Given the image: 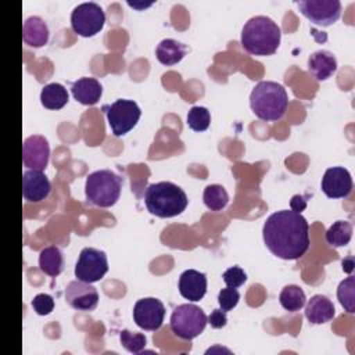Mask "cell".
Instances as JSON below:
<instances>
[{
    "label": "cell",
    "instance_id": "cell-1",
    "mask_svg": "<svg viewBox=\"0 0 355 355\" xmlns=\"http://www.w3.org/2000/svg\"><path fill=\"white\" fill-rule=\"evenodd\" d=\"M263 243L277 258L294 261L309 248V225L306 219L291 209L269 215L262 227Z\"/></svg>",
    "mask_w": 355,
    "mask_h": 355
},
{
    "label": "cell",
    "instance_id": "cell-2",
    "mask_svg": "<svg viewBox=\"0 0 355 355\" xmlns=\"http://www.w3.org/2000/svg\"><path fill=\"white\" fill-rule=\"evenodd\" d=\"M282 32L279 25L266 15L250 18L241 29V46L252 55H272L279 49Z\"/></svg>",
    "mask_w": 355,
    "mask_h": 355
},
{
    "label": "cell",
    "instance_id": "cell-3",
    "mask_svg": "<svg viewBox=\"0 0 355 355\" xmlns=\"http://www.w3.org/2000/svg\"><path fill=\"white\" fill-rule=\"evenodd\" d=\"M250 107L255 116L262 121H279L288 107L287 92L277 82L261 80L250 94Z\"/></svg>",
    "mask_w": 355,
    "mask_h": 355
},
{
    "label": "cell",
    "instance_id": "cell-4",
    "mask_svg": "<svg viewBox=\"0 0 355 355\" xmlns=\"http://www.w3.org/2000/svg\"><path fill=\"white\" fill-rule=\"evenodd\" d=\"M187 196L172 182L151 183L144 191V204L150 214L158 218L180 215L187 207Z\"/></svg>",
    "mask_w": 355,
    "mask_h": 355
},
{
    "label": "cell",
    "instance_id": "cell-5",
    "mask_svg": "<svg viewBox=\"0 0 355 355\" xmlns=\"http://www.w3.org/2000/svg\"><path fill=\"white\" fill-rule=\"evenodd\" d=\"M121 190L122 179L110 169L94 171L85 182L86 200L101 208L115 205L121 197Z\"/></svg>",
    "mask_w": 355,
    "mask_h": 355
},
{
    "label": "cell",
    "instance_id": "cell-6",
    "mask_svg": "<svg viewBox=\"0 0 355 355\" xmlns=\"http://www.w3.org/2000/svg\"><path fill=\"white\" fill-rule=\"evenodd\" d=\"M208 323L205 312L194 304L178 305L169 320L171 331L180 340H193L200 336Z\"/></svg>",
    "mask_w": 355,
    "mask_h": 355
},
{
    "label": "cell",
    "instance_id": "cell-7",
    "mask_svg": "<svg viewBox=\"0 0 355 355\" xmlns=\"http://www.w3.org/2000/svg\"><path fill=\"white\" fill-rule=\"evenodd\" d=\"M105 24V14L103 8L94 1L78 4L71 14V28L82 37H92L97 35Z\"/></svg>",
    "mask_w": 355,
    "mask_h": 355
},
{
    "label": "cell",
    "instance_id": "cell-8",
    "mask_svg": "<svg viewBox=\"0 0 355 355\" xmlns=\"http://www.w3.org/2000/svg\"><path fill=\"white\" fill-rule=\"evenodd\" d=\"M105 114L114 136L119 137L126 135L137 125L141 116V110L136 101L119 98L107 107Z\"/></svg>",
    "mask_w": 355,
    "mask_h": 355
},
{
    "label": "cell",
    "instance_id": "cell-9",
    "mask_svg": "<svg viewBox=\"0 0 355 355\" xmlns=\"http://www.w3.org/2000/svg\"><path fill=\"white\" fill-rule=\"evenodd\" d=\"M108 272V259L104 251L86 247L80 251L75 265V277L86 283L100 282Z\"/></svg>",
    "mask_w": 355,
    "mask_h": 355
},
{
    "label": "cell",
    "instance_id": "cell-10",
    "mask_svg": "<svg viewBox=\"0 0 355 355\" xmlns=\"http://www.w3.org/2000/svg\"><path fill=\"white\" fill-rule=\"evenodd\" d=\"M295 4L304 17L320 26L333 25L341 15V3L338 0H301L295 1Z\"/></svg>",
    "mask_w": 355,
    "mask_h": 355
},
{
    "label": "cell",
    "instance_id": "cell-11",
    "mask_svg": "<svg viewBox=\"0 0 355 355\" xmlns=\"http://www.w3.org/2000/svg\"><path fill=\"white\" fill-rule=\"evenodd\" d=\"M165 318L164 304L154 297L141 298L135 304L133 320L146 331H155L162 326Z\"/></svg>",
    "mask_w": 355,
    "mask_h": 355
},
{
    "label": "cell",
    "instance_id": "cell-12",
    "mask_svg": "<svg viewBox=\"0 0 355 355\" xmlns=\"http://www.w3.org/2000/svg\"><path fill=\"white\" fill-rule=\"evenodd\" d=\"M50 158V146L44 136L32 135L22 144V164L28 169H46Z\"/></svg>",
    "mask_w": 355,
    "mask_h": 355
},
{
    "label": "cell",
    "instance_id": "cell-13",
    "mask_svg": "<svg viewBox=\"0 0 355 355\" xmlns=\"http://www.w3.org/2000/svg\"><path fill=\"white\" fill-rule=\"evenodd\" d=\"M320 186L329 198H347L352 191V178L348 169L333 166L326 169Z\"/></svg>",
    "mask_w": 355,
    "mask_h": 355
},
{
    "label": "cell",
    "instance_id": "cell-14",
    "mask_svg": "<svg viewBox=\"0 0 355 355\" xmlns=\"http://www.w3.org/2000/svg\"><path fill=\"white\" fill-rule=\"evenodd\" d=\"M65 300L73 309L93 311L98 304V293L92 283L73 280L65 287Z\"/></svg>",
    "mask_w": 355,
    "mask_h": 355
},
{
    "label": "cell",
    "instance_id": "cell-15",
    "mask_svg": "<svg viewBox=\"0 0 355 355\" xmlns=\"http://www.w3.org/2000/svg\"><path fill=\"white\" fill-rule=\"evenodd\" d=\"M51 183L43 171L28 169L22 175V196L28 202H40L49 197Z\"/></svg>",
    "mask_w": 355,
    "mask_h": 355
},
{
    "label": "cell",
    "instance_id": "cell-16",
    "mask_svg": "<svg viewBox=\"0 0 355 355\" xmlns=\"http://www.w3.org/2000/svg\"><path fill=\"white\" fill-rule=\"evenodd\" d=\"M179 293L183 298L196 302L207 293V276L196 269L184 270L179 277Z\"/></svg>",
    "mask_w": 355,
    "mask_h": 355
},
{
    "label": "cell",
    "instance_id": "cell-17",
    "mask_svg": "<svg viewBox=\"0 0 355 355\" xmlns=\"http://www.w3.org/2000/svg\"><path fill=\"white\" fill-rule=\"evenodd\" d=\"M336 316L333 302L322 294H316L308 300L305 305V318L312 324H323Z\"/></svg>",
    "mask_w": 355,
    "mask_h": 355
},
{
    "label": "cell",
    "instance_id": "cell-18",
    "mask_svg": "<svg viewBox=\"0 0 355 355\" xmlns=\"http://www.w3.org/2000/svg\"><path fill=\"white\" fill-rule=\"evenodd\" d=\"M308 71L316 80H326L337 71V60L327 50H318L308 57Z\"/></svg>",
    "mask_w": 355,
    "mask_h": 355
},
{
    "label": "cell",
    "instance_id": "cell-19",
    "mask_svg": "<svg viewBox=\"0 0 355 355\" xmlns=\"http://www.w3.org/2000/svg\"><path fill=\"white\" fill-rule=\"evenodd\" d=\"M49 26L37 15H32L25 19L22 25V40L29 47H43L49 42Z\"/></svg>",
    "mask_w": 355,
    "mask_h": 355
},
{
    "label": "cell",
    "instance_id": "cell-20",
    "mask_svg": "<svg viewBox=\"0 0 355 355\" xmlns=\"http://www.w3.org/2000/svg\"><path fill=\"white\" fill-rule=\"evenodd\" d=\"M72 96L83 105H94L103 94V86L96 78H80L72 83Z\"/></svg>",
    "mask_w": 355,
    "mask_h": 355
},
{
    "label": "cell",
    "instance_id": "cell-21",
    "mask_svg": "<svg viewBox=\"0 0 355 355\" xmlns=\"http://www.w3.org/2000/svg\"><path fill=\"white\" fill-rule=\"evenodd\" d=\"M187 46L175 40V39H164L158 43L155 49L157 60L164 65H175L183 60L187 53Z\"/></svg>",
    "mask_w": 355,
    "mask_h": 355
},
{
    "label": "cell",
    "instance_id": "cell-22",
    "mask_svg": "<svg viewBox=\"0 0 355 355\" xmlns=\"http://www.w3.org/2000/svg\"><path fill=\"white\" fill-rule=\"evenodd\" d=\"M39 268L43 273L55 277L64 269V257L58 247L49 245L39 254Z\"/></svg>",
    "mask_w": 355,
    "mask_h": 355
},
{
    "label": "cell",
    "instance_id": "cell-23",
    "mask_svg": "<svg viewBox=\"0 0 355 355\" xmlns=\"http://www.w3.org/2000/svg\"><path fill=\"white\" fill-rule=\"evenodd\" d=\"M68 100V92L61 83H49L40 92V103L47 110H61Z\"/></svg>",
    "mask_w": 355,
    "mask_h": 355
},
{
    "label": "cell",
    "instance_id": "cell-24",
    "mask_svg": "<svg viewBox=\"0 0 355 355\" xmlns=\"http://www.w3.org/2000/svg\"><path fill=\"white\" fill-rule=\"evenodd\" d=\"M279 301H280V305L286 311L297 312L305 305L306 295L300 286L288 284L282 288V291L279 294Z\"/></svg>",
    "mask_w": 355,
    "mask_h": 355
},
{
    "label": "cell",
    "instance_id": "cell-25",
    "mask_svg": "<svg viewBox=\"0 0 355 355\" xmlns=\"http://www.w3.org/2000/svg\"><path fill=\"white\" fill-rule=\"evenodd\" d=\"M352 225L348 220H337L326 230V241L331 247H344L351 241Z\"/></svg>",
    "mask_w": 355,
    "mask_h": 355
},
{
    "label": "cell",
    "instance_id": "cell-26",
    "mask_svg": "<svg viewBox=\"0 0 355 355\" xmlns=\"http://www.w3.org/2000/svg\"><path fill=\"white\" fill-rule=\"evenodd\" d=\"M204 204L211 211H222L229 202V194L220 184H209L202 193Z\"/></svg>",
    "mask_w": 355,
    "mask_h": 355
},
{
    "label": "cell",
    "instance_id": "cell-27",
    "mask_svg": "<svg viewBox=\"0 0 355 355\" xmlns=\"http://www.w3.org/2000/svg\"><path fill=\"white\" fill-rule=\"evenodd\" d=\"M211 123V114L208 108L201 105H194L187 112V125L194 132H204Z\"/></svg>",
    "mask_w": 355,
    "mask_h": 355
},
{
    "label": "cell",
    "instance_id": "cell-28",
    "mask_svg": "<svg viewBox=\"0 0 355 355\" xmlns=\"http://www.w3.org/2000/svg\"><path fill=\"white\" fill-rule=\"evenodd\" d=\"M354 291H355V277L349 275L347 279H344L337 288V298L340 304L344 306V309L348 313L355 312V305H354Z\"/></svg>",
    "mask_w": 355,
    "mask_h": 355
},
{
    "label": "cell",
    "instance_id": "cell-29",
    "mask_svg": "<svg viewBox=\"0 0 355 355\" xmlns=\"http://www.w3.org/2000/svg\"><path fill=\"white\" fill-rule=\"evenodd\" d=\"M119 340H121L122 347L132 354H137V352L143 351L147 344V338L143 333H132L126 329H123L119 333Z\"/></svg>",
    "mask_w": 355,
    "mask_h": 355
},
{
    "label": "cell",
    "instance_id": "cell-30",
    "mask_svg": "<svg viewBox=\"0 0 355 355\" xmlns=\"http://www.w3.org/2000/svg\"><path fill=\"white\" fill-rule=\"evenodd\" d=\"M239 300H240V293L233 287L222 288L218 294V304L220 309L225 312L232 311L239 304Z\"/></svg>",
    "mask_w": 355,
    "mask_h": 355
},
{
    "label": "cell",
    "instance_id": "cell-31",
    "mask_svg": "<svg viewBox=\"0 0 355 355\" xmlns=\"http://www.w3.org/2000/svg\"><path fill=\"white\" fill-rule=\"evenodd\" d=\"M222 279L227 287L237 288L247 282V275L240 266H232L223 272Z\"/></svg>",
    "mask_w": 355,
    "mask_h": 355
},
{
    "label": "cell",
    "instance_id": "cell-32",
    "mask_svg": "<svg viewBox=\"0 0 355 355\" xmlns=\"http://www.w3.org/2000/svg\"><path fill=\"white\" fill-rule=\"evenodd\" d=\"M32 308L33 311L40 315V316H44V315H49L51 313V311L54 309V300L51 295L49 294H37L33 300H32Z\"/></svg>",
    "mask_w": 355,
    "mask_h": 355
},
{
    "label": "cell",
    "instance_id": "cell-33",
    "mask_svg": "<svg viewBox=\"0 0 355 355\" xmlns=\"http://www.w3.org/2000/svg\"><path fill=\"white\" fill-rule=\"evenodd\" d=\"M208 323L211 324V327L214 329H222L226 326L227 323V316L226 312L222 309H214L211 312V315L208 316Z\"/></svg>",
    "mask_w": 355,
    "mask_h": 355
},
{
    "label": "cell",
    "instance_id": "cell-34",
    "mask_svg": "<svg viewBox=\"0 0 355 355\" xmlns=\"http://www.w3.org/2000/svg\"><path fill=\"white\" fill-rule=\"evenodd\" d=\"M290 207H291V211L301 214V212L306 208V200H305V197H304V196H300V194L293 196V198H291V201H290Z\"/></svg>",
    "mask_w": 355,
    "mask_h": 355
},
{
    "label": "cell",
    "instance_id": "cell-35",
    "mask_svg": "<svg viewBox=\"0 0 355 355\" xmlns=\"http://www.w3.org/2000/svg\"><path fill=\"white\" fill-rule=\"evenodd\" d=\"M343 270L347 273H352L354 270V258L349 255L347 259H343Z\"/></svg>",
    "mask_w": 355,
    "mask_h": 355
},
{
    "label": "cell",
    "instance_id": "cell-36",
    "mask_svg": "<svg viewBox=\"0 0 355 355\" xmlns=\"http://www.w3.org/2000/svg\"><path fill=\"white\" fill-rule=\"evenodd\" d=\"M128 4L133 8H137V10H141V8H146V7H150L153 3H144V4H139V3H132V1H128Z\"/></svg>",
    "mask_w": 355,
    "mask_h": 355
}]
</instances>
